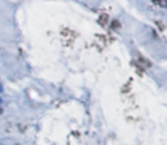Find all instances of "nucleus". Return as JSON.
Returning <instances> with one entry per match:
<instances>
[{"instance_id":"obj_3","label":"nucleus","mask_w":167,"mask_h":145,"mask_svg":"<svg viewBox=\"0 0 167 145\" xmlns=\"http://www.w3.org/2000/svg\"><path fill=\"white\" fill-rule=\"evenodd\" d=\"M153 4H156V5H160L161 2H163V0H153Z\"/></svg>"},{"instance_id":"obj_1","label":"nucleus","mask_w":167,"mask_h":145,"mask_svg":"<svg viewBox=\"0 0 167 145\" xmlns=\"http://www.w3.org/2000/svg\"><path fill=\"white\" fill-rule=\"evenodd\" d=\"M107 22H108V15H106V14L101 15L100 18H99V24L102 25V26H105V25L107 24Z\"/></svg>"},{"instance_id":"obj_4","label":"nucleus","mask_w":167,"mask_h":145,"mask_svg":"<svg viewBox=\"0 0 167 145\" xmlns=\"http://www.w3.org/2000/svg\"><path fill=\"white\" fill-rule=\"evenodd\" d=\"M163 5H164V6H166V7H167V0H166V2H165V4H163Z\"/></svg>"},{"instance_id":"obj_6","label":"nucleus","mask_w":167,"mask_h":145,"mask_svg":"<svg viewBox=\"0 0 167 145\" xmlns=\"http://www.w3.org/2000/svg\"><path fill=\"white\" fill-rule=\"evenodd\" d=\"M0 92H2V87L0 86Z\"/></svg>"},{"instance_id":"obj_2","label":"nucleus","mask_w":167,"mask_h":145,"mask_svg":"<svg viewBox=\"0 0 167 145\" xmlns=\"http://www.w3.org/2000/svg\"><path fill=\"white\" fill-rule=\"evenodd\" d=\"M113 29H117L121 27V24H119V22L117 21V19H115V21H113V23H111V26H110Z\"/></svg>"},{"instance_id":"obj_5","label":"nucleus","mask_w":167,"mask_h":145,"mask_svg":"<svg viewBox=\"0 0 167 145\" xmlns=\"http://www.w3.org/2000/svg\"><path fill=\"white\" fill-rule=\"evenodd\" d=\"M0 113H2V109L0 108Z\"/></svg>"}]
</instances>
